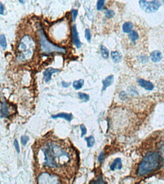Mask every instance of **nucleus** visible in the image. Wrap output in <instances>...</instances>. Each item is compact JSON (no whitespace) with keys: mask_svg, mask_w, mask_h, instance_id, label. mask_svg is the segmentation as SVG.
Returning <instances> with one entry per match:
<instances>
[{"mask_svg":"<svg viewBox=\"0 0 164 184\" xmlns=\"http://www.w3.org/2000/svg\"><path fill=\"white\" fill-rule=\"evenodd\" d=\"M41 150L45 157L44 165L54 171H64L74 167V155L71 146L62 140H49L42 146Z\"/></svg>","mask_w":164,"mask_h":184,"instance_id":"f257e3e1","label":"nucleus"},{"mask_svg":"<svg viewBox=\"0 0 164 184\" xmlns=\"http://www.w3.org/2000/svg\"><path fill=\"white\" fill-rule=\"evenodd\" d=\"M163 157L158 152H149L143 158L137 171V174L140 176L154 172L161 167Z\"/></svg>","mask_w":164,"mask_h":184,"instance_id":"f03ea898","label":"nucleus"},{"mask_svg":"<svg viewBox=\"0 0 164 184\" xmlns=\"http://www.w3.org/2000/svg\"><path fill=\"white\" fill-rule=\"evenodd\" d=\"M34 47V41L30 36H23L17 47V49L19 51L17 54V59L22 61V60H26L30 58L33 55Z\"/></svg>","mask_w":164,"mask_h":184,"instance_id":"7ed1b4c3","label":"nucleus"},{"mask_svg":"<svg viewBox=\"0 0 164 184\" xmlns=\"http://www.w3.org/2000/svg\"><path fill=\"white\" fill-rule=\"evenodd\" d=\"M39 42H40V50L41 54H50L53 53H59V54H65L66 49L61 47L57 46L51 43L47 37L45 35L43 29L41 28L39 29Z\"/></svg>","mask_w":164,"mask_h":184,"instance_id":"20e7f679","label":"nucleus"},{"mask_svg":"<svg viewBox=\"0 0 164 184\" xmlns=\"http://www.w3.org/2000/svg\"><path fill=\"white\" fill-rule=\"evenodd\" d=\"M139 5L143 11L147 13H154L160 8L161 4L158 0H153L151 2H147L146 0H140Z\"/></svg>","mask_w":164,"mask_h":184,"instance_id":"39448f33","label":"nucleus"},{"mask_svg":"<svg viewBox=\"0 0 164 184\" xmlns=\"http://www.w3.org/2000/svg\"><path fill=\"white\" fill-rule=\"evenodd\" d=\"M38 181L40 183H60V181L55 175L48 174L47 173H43L39 175Z\"/></svg>","mask_w":164,"mask_h":184,"instance_id":"423d86ee","label":"nucleus"},{"mask_svg":"<svg viewBox=\"0 0 164 184\" xmlns=\"http://www.w3.org/2000/svg\"><path fill=\"white\" fill-rule=\"evenodd\" d=\"M72 38H73V42H74V45L76 47V49H80L82 46V43L79 40V34H78L77 29H76V26L74 24L72 27Z\"/></svg>","mask_w":164,"mask_h":184,"instance_id":"0eeeda50","label":"nucleus"},{"mask_svg":"<svg viewBox=\"0 0 164 184\" xmlns=\"http://www.w3.org/2000/svg\"><path fill=\"white\" fill-rule=\"evenodd\" d=\"M58 72H59V70H58V69H54V68H48V69H46V70L44 71V73H43L45 81L46 83H48V82L51 81L52 74L57 73Z\"/></svg>","mask_w":164,"mask_h":184,"instance_id":"6e6552de","label":"nucleus"},{"mask_svg":"<svg viewBox=\"0 0 164 184\" xmlns=\"http://www.w3.org/2000/svg\"><path fill=\"white\" fill-rule=\"evenodd\" d=\"M137 82L141 87L145 88V90H147V91H152L154 88V86L153 85V83H151V81L143 79H139L137 80Z\"/></svg>","mask_w":164,"mask_h":184,"instance_id":"1a4fd4ad","label":"nucleus"},{"mask_svg":"<svg viewBox=\"0 0 164 184\" xmlns=\"http://www.w3.org/2000/svg\"><path fill=\"white\" fill-rule=\"evenodd\" d=\"M163 55L162 53L160 52V51H154L151 53V59L153 62L154 63H158L160 62V60H162Z\"/></svg>","mask_w":164,"mask_h":184,"instance_id":"9d476101","label":"nucleus"},{"mask_svg":"<svg viewBox=\"0 0 164 184\" xmlns=\"http://www.w3.org/2000/svg\"><path fill=\"white\" fill-rule=\"evenodd\" d=\"M113 82H114V76H113V75H110V76H107V77L104 80H103L102 81V84H103L102 91H105V90L109 87V86H110L111 85H112Z\"/></svg>","mask_w":164,"mask_h":184,"instance_id":"9b49d317","label":"nucleus"},{"mask_svg":"<svg viewBox=\"0 0 164 184\" xmlns=\"http://www.w3.org/2000/svg\"><path fill=\"white\" fill-rule=\"evenodd\" d=\"M52 118H64L68 122H70L73 118V115L71 113H64V112H62V113H58V114L54 115V116H52Z\"/></svg>","mask_w":164,"mask_h":184,"instance_id":"f8f14e48","label":"nucleus"},{"mask_svg":"<svg viewBox=\"0 0 164 184\" xmlns=\"http://www.w3.org/2000/svg\"><path fill=\"white\" fill-rule=\"evenodd\" d=\"M9 116V109L5 102L1 103V118H6Z\"/></svg>","mask_w":164,"mask_h":184,"instance_id":"ddd939ff","label":"nucleus"},{"mask_svg":"<svg viewBox=\"0 0 164 184\" xmlns=\"http://www.w3.org/2000/svg\"><path fill=\"white\" fill-rule=\"evenodd\" d=\"M123 167V164H122V160L120 158H117L114 161V162L111 164L110 168L111 171H114L115 169H118V170H120Z\"/></svg>","mask_w":164,"mask_h":184,"instance_id":"4468645a","label":"nucleus"},{"mask_svg":"<svg viewBox=\"0 0 164 184\" xmlns=\"http://www.w3.org/2000/svg\"><path fill=\"white\" fill-rule=\"evenodd\" d=\"M132 29H133V24L131 22H125L123 25V30L125 33H131L132 31Z\"/></svg>","mask_w":164,"mask_h":184,"instance_id":"2eb2a0df","label":"nucleus"},{"mask_svg":"<svg viewBox=\"0 0 164 184\" xmlns=\"http://www.w3.org/2000/svg\"><path fill=\"white\" fill-rule=\"evenodd\" d=\"M111 57H112V60H114V63L120 62L122 59V57L121 55H120V54L118 52V51H116L111 52Z\"/></svg>","mask_w":164,"mask_h":184,"instance_id":"dca6fc26","label":"nucleus"},{"mask_svg":"<svg viewBox=\"0 0 164 184\" xmlns=\"http://www.w3.org/2000/svg\"><path fill=\"white\" fill-rule=\"evenodd\" d=\"M84 84V80L83 79H79L76 81H74L73 83V87L74 88V89L79 90L81 89Z\"/></svg>","mask_w":164,"mask_h":184,"instance_id":"f3484780","label":"nucleus"},{"mask_svg":"<svg viewBox=\"0 0 164 184\" xmlns=\"http://www.w3.org/2000/svg\"><path fill=\"white\" fill-rule=\"evenodd\" d=\"M101 53V56L103 57L104 59H107L109 57V51L107 49L106 47H104V45H101L100 47Z\"/></svg>","mask_w":164,"mask_h":184,"instance_id":"a211bd4d","label":"nucleus"},{"mask_svg":"<svg viewBox=\"0 0 164 184\" xmlns=\"http://www.w3.org/2000/svg\"><path fill=\"white\" fill-rule=\"evenodd\" d=\"M85 141L87 142V146L89 148L92 147L94 144H95V137H93V136H90L89 137H86L85 138Z\"/></svg>","mask_w":164,"mask_h":184,"instance_id":"6ab92c4d","label":"nucleus"},{"mask_svg":"<svg viewBox=\"0 0 164 184\" xmlns=\"http://www.w3.org/2000/svg\"><path fill=\"white\" fill-rule=\"evenodd\" d=\"M129 38H130V39L132 42H135V41L139 39V34H138V33L135 31V30H132L131 33H130Z\"/></svg>","mask_w":164,"mask_h":184,"instance_id":"aec40b11","label":"nucleus"},{"mask_svg":"<svg viewBox=\"0 0 164 184\" xmlns=\"http://www.w3.org/2000/svg\"><path fill=\"white\" fill-rule=\"evenodd\" d=\"M78 96H79V99L82 100L83 102H88V101H89V99H90L89 95H88L87 94H85V93H82V92L78 93Z\"/></svg>","mask_w":164,"mask_h":184,"instance_id":"412c9836","label":"nucleus"},{"mask_svg":"<svg viewBox=\"0 0 164 184\" xmlns=\"http://www.w3.org/2000/svg\"><path fill=\"white\" fill-rule=\"evenodd\" d=\"M0 44H1V47L3 49H6L7 48V42H6V39L5 35L2 34L0 36Z\"/></svg>","mask_w":164,"mask_h":184,"instance_id":"4be33fe9","label":"nucleus"},{"mask_svg":"<svg viewBox=\"0 0 164 184\" xmlns=\"http://www.w3.org/2000/svg\"><path fill=\"white\" fill-rule=\"evenodd\" d=\"M104 4H105V0H98L97 2V10L101 11L104 8Z\"/></svg>","mask_w":164,"mask_h":184,"instance_id":"5701e85b","label":"nucleus"},{"mask_svg":"<svg viewBox=\"0 0 164 184\" xmlns=\"http://www.w3.org/2000/svg\"><path fill=\"white\" fill-rule=\"evenodd\" d=\"M104 14L106 16L107 18H112L114 16L115 13H114V11H111V10H109V9H107L104 11Z\"/></svg>","mask_w":164,"mask_h":184,"instance_id":"b1692460","label":"nucleus"},{"mask_svg":"<svg viewBox=\"0 0 164 184\" xmlns=\"http://www.w3.org/2000/svg\"><path fill=\"white\" fill-rule=\"evenodd\" d=\"M85 36L86 40L90 42H91V39H92V36H91V32L89 29H86L85 30Z\"/></svg>","mask_w":164,"mask_h":184,"instance_id":"393cba45","label":"nucleus"},{"mask_svg":"<svg viewBox=\"0 0 164 184\" xmlns=\"http://www.w3.org/2000/svg\"><path fill=\"white\" fill-rule=\"evenodd\" d=\"M21 140L22 145L26 146L27 144V142H28V140H29V137H28L27 136L23 135L21 137Z\"/></svg>","mask_w":164,"mask_h":184,"instance_id":"a878e982","label":"nucleus"},{"mask_svg":"<svg viewBox=\"0 0 164 184\" xmlns=\"http://www.w3.org/2000/svg\"><path fill=\"white\" fill-rule=\"evenodd\" d=\"M80 130H81V132H82L81 137H84V136H85V134H86V133H87L86 128L85 127V125H83V124H81V125H80Z\"/></svg>","mask_w":164,"mask_h":184,"instance_id":"bb28decb","label":"nucleus"},{"mask_svg":"<svg viewBox=\"0 0 164 184\" xmlns=\"http://www.w3.org/2000/svg\"><path fill=\"white\" fill-rule=\"evenodd\" d=\"M71 14H72V18H73V21H74L77 17V14H78V11L76 9H72L71 10Z\"/></svg>","mask_w":164,"mask_h":184,"instance_id":"cd10ccee","label":"nucleus"},{"mask_svg":"<svg viewBox=\"0 0 164 184\" xmlns=\"http://www.w3.org/2000/svg\"><path fill=\"white\" fill-rule=\"evenodd\" d=\"M14 147H15L16 151H17V153H20V147H19V144H18V142H17V140H14Z\"/></svg>","mask_w":164,"mask_h":184,"instance_id":"c85d7f7f","label":"nucleus"},{"mask_svg":"<svg viewBox=\"0 0 164 184\" xmlns=\"http://www.w3.org/2000/svg\"><path fill=\"white\" fill-rule=\"evenodd\" d=\"M104 159V153H101L99 155V162H102L103 160Z\"/></svg>","mask_w":164,"mask_h":184,"instance_id":"c756f323","label":"nucleus"},{"mask_svg":"<svg viewBox=\"0 0 164 184\" xmlns=\"http://www.w3.org/2000/svg\"><path fill=\"white\" fill-rule=\"evenodd\" d=\"M95 183H105V182H104V180H103L102 177H99L98 180H97V181H95V182H94Z\"/></svg>","mask_w":164,"mask_h":184,"instance_id":"7c9ffc66","label":"nucleus"},{"mask_svg":"<svg viewBox=\"0 0 164 184\" xmlns=\"http://www.w3.org/2000/svg\"><path fill=\"white\" fill-rule=\"evenodd\" d=\"M0 7H1V11H0V14H1V15H2V14H4L5 8H4V5H3V4H2V2L0 3Z\"/></svg>","mask_w":164,"mask_h":184,"instance_id":"2f4dec72","label":"nucleus"},{"mask_svg":"<svg viewBox=\"0 0 164 184\" xmlns=\"http://www.w3.org/2000/svg\"><path fill=\"white\" fill-rule=\"evenodd\" d=\"M62 86H63V87H65V88H68V87H69L70 86V83H67V82H65V81H62Z\"/></svg>","mask_w":164,"mask_h":184,"instance_id":"473e14b6","label":"nucleus"},{"mask_svg":"<svg viewBox=\"0 0 164 184\" xmlns=\"http://www.w3.org/2000/svg\"><path fill=\"white\" fill-rule=\"evenodd\" d=\"M21 4H24V2H25V0H18Z\"/></svg>","mask_w":164,"mask_h":184,"instance_id":"72a5a7b5","label":"nucleus"},{"mask_svg":"<svg viewBox=\"0 0 164 184\" xmlns=\"http://www.w3.org/2000/svg\"><path fill=\"white\" fill-rule=\"evenodd\" d=\"M163 3H164V0H163Z\"/></svg>","mask_w":164,"mask_h":184,"instance_id":"f704fd0d","label":"nucleus"}]
</instances>
